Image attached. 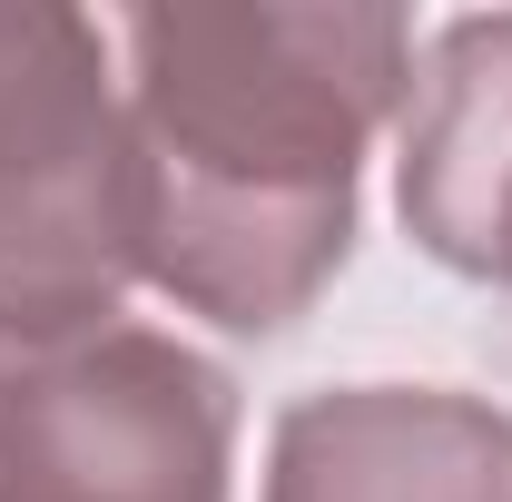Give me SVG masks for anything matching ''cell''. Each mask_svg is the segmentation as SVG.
I'll use <instances>...</instances> for the list:
<instances>
[{"instance_id": "6da1fadb", "label": "cell", "mask_w": 512, "mask_h": 502, "mask_svg": "<svg viewBox=\"0 0 512 502\" xmlns=\"http://www.w3.org/2000/svg\"><path fill=\"white\" fill-rule=\"evenodd\" d=\"M128 168L138 276L227 335H286L355 247L365 138L414 99L404 10H138Z\"/></svg>"}, {"instance_id": "7a4b0ae2", "label": "cell", "mask_w": 512, "mask_h": 502, "mask_svg": "<svg viewBox=\"0 0 512 502\" xmlns=\"http://www.w3.org/2000/svg\"><path fill=\"white\" fill-rule=\"evenodd\" d=\"M138 286V168L109 30L0 0V345L119 325Z\"/></svg>"}, {"instance_id": "3957f363", "label": "cell", "mask_w": 512, "mask_h": 502, "mask_svg": "<svg viewBox=\"0 0 512 502\" xmlns=\"http://www.w3.org/2000/svg\"><path fill=\"white\" fill-rule=\"evenodd\" d=\"M237 384L158 325L0 345V502H227Z\"/></svg>"}, {"instance_id": "277c9868", "label": "cell", "mask_w": 512, "mask_h": 502, "mask_svg": "<svg viewBox=\"0 0 512 502\" xmlns=\"http://www.w3.org/2000/svg\"><path fill=\"white\" fill-rule=\"evenodd\" d=\"M394 197L434 266L512 286V10H473L434 30L404 109Z\"/></svg>"}]
</instances>
